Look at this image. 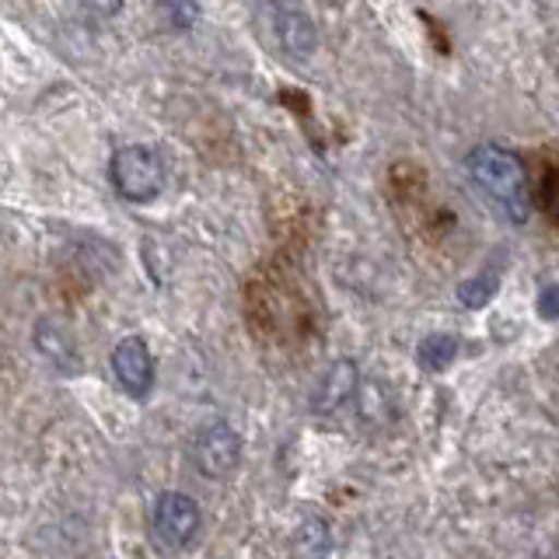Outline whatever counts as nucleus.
I'll list each match as a JSON object with an SVG mask.
<instances>
[{
	"label": "nucleus",
	"mask_w": 559,
	"mask_h": 559,
	"mask_svg": "<svg viewBox=\"0 0 559 559\" xmlns=\"http://www.w3.org/2000/svg\"><path fill=\"white\" fill-rule=\"evenodd\" d=\"M454 357H459V336H451V332H430V336L419 340L416 346V364L430 374L444 371Z\"/></svg>",
	"instance_id": "6e6552de"
},
{
	"label": "nucleus",
	"mask_w": 559,
	"mask_h": 559,
	"mask_svg": "<svg viewBox=\"0 0 559 559\" xmlns=\"http://www.w3.org/2000/svg\"><path fill=\"white\" fill-rule=\"evenodd\" d=\"M241 459V437L227 427V424H214L200 433L197 441V465L206 479H224L231 476L235 465Z\"/></svg>",
	"instance_id": "39448f33"
},
{
	"label": "nucleus",
	"mask_w": 559,
	"mask_h": 559,
	"mask_svg": "<svg viewBox=\"0 0 559 559\" xmlns=\"http://www.w3.org/2000/svg\"><path fill=\"white\" fill-rule=\"evenodd\" d=\"M112 374L122 384V392L144 399L154 389V354L140 336L119 340L112 349Z\"/></svg>",
	"instance_id": "20e7f679"
},
{
	"label": "nucleus",
	"mask_w": 559,
	"mask_h": 559,
	"mask_svg": "<svg viewBox=\"0 0 559 559\" xmlns=\"http://www.w3.org/2000/svg\"><path fill=\"white\" fill-rule=\"evenodd\" d=\"M542 314L556 319V287H546V294H542Z\"/></svg>",
	"instance_id": "ddd939ff"
},
{
	"label": "nucleus",
	"mask_w": 559,
	"mask_h": 559,
	"mask_svg": "<svg viewBox=\"0 0 559 559\" xmlns=\"http://www.w3.org/2000/svg\"><path fill=\"white\" fill-rule=\"evenodd\" d=\"M360 389V371L354 360H336L329 364V371L319 378V384H314V395H311V409L319 416H332L340 413L349 399H354V392Z\"/></svg>",
	"instance_id": "423d86ee"
},
{
	"label": "nucleus",
	"mask_w": 559,
	"mask_h": 559,
	"mask_svg": "<svg viewBox=\"0 0 559 559\" xmlns=\"http://www.w3.org/2000/svg\"><path fill=\"white\" fill-rule=\"evenodd\" d=\"M151 532H154V542L162 549H186L192 538L200 532V507L192 497L186 493H162L154 500V511H151Z\"/></svg>",
	"instance_id": "7ed1b4c3"
},
{
	"label": "nucleus",
	"mask_w": 559,
	"mask_h": 559,
	"mask_svg": "<svg viewBox=\"0 0 559 559\" xmlns=\"http://www.w3.org/2000/svg\"><path fill=\"white\" fill-rule=\"evenodd\" d=\"M497 287H500V270H497V266H489V270H483V273H476V276H468V280H465V284L459 287V301H462L465 308H483V305L493 301Z\"/></svg>",
	"instance_id": "1a4fd4ad"
},
{
	"label": "nucleus",
	"mask_w": 559,
	"mask_h": 559,
	"mask_svg": "<svg viewBox=\"0 0 559 559\" xmlns=\"http://www.w3.org/2000/svg\"><path fill=\"white\" fill-rule=\"evenodd\" d=\"M276 35H280V43H284V49L294 52V57H308L314 49V25L301 11H280Z\"/></svg>",
	"instance_id": "0eeeda50"
},
{
	"label": "nucleus",
	"mask_w": 559,
	"mask_h": 559,
	"mask_svg": "<svg viewBox=\"0 0 559 559\" xmlns=\"http://www.w3.org/2000/svg\"><path fill=\"white\" fill-rule=\"evenodd\" d=\"M95 17H116L122 11V0H81Z\"/></svg>",
	"instance_id": "f8f14e48"
},
{
	"label": "nucleus",
	"mask_w": 559,
	"mask_h": 559,
	"mask_svg": "<svg viewBox=\"0 0 559 559\" xmlns=\"http://www.w3.org/2000/svg\"><path fill=\"white\" fill-rule=\"evenodd\" d=\"M39 346L57 364H74V346H70L60 329H52V322H39Z\"/></svg>",
	"instance_id": "9b49d317"
},
{
	"label": "nucleus",
	"mask_w": 559,
	"mask_h": 559,
	"mask_svg": "<svg viewBox=\"0 0 559 559\" xmlns=\"http://www.w3.org/2000/svg\"><path fill=\"white\" fill-rule=\"evenodd\" d=\"M109 179H112V186L122 200L151 203L154 197H162V189L168 182V168H165V157L154 147L130 144V147H119L112 154Z\"/></svg>",
	"instance_id": "f03ea898"
},
{
	"label": "nucleus",
	"mask_w": 559,
	"mask_h": 559,
	"mask_svg": "<svg viewBox=\"0 0 559 559\" xmlns=\"http://www.w3.org/2000/svg\"><path fill=\"white\" fill-rule=\"evenodd\" d=\"M332 538H329V524L322 518H308L301 528H297V552H308V556H319L329 552Z\"/></svg>",
	"instance_id": "9d476101"
},
{
	"label": "nucleus",
	"mask_w": 559,
	"mask_h": 559,
	"mask_svg": "<svg viewBox=\"0 0 559 559\" xmlns=\"http://www.w3.org/2000/svg\"><path fill=\"white\" fill-rule=\"evenodd\" d=\"M465 165H468L472 182L483 189V197L493 203L507 221L518 227L528 224L535 192L528 182V168H524V162L514 151H507L500 144H479L468 151Z\"/></svg>",
	"instance_id": "f257e3e1"
}]
</instances>
